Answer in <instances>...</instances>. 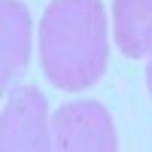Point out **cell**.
<instances>
[{"instance_id": "obj_3", "label": "cell", "mask_w": 152, "mask_h": 152, "mask_svg": "<svg viewBox=\"0 0 152 152\" xmlns=\"http://www.w3.org/2000/svg\"><path fill=\"white\" fill-rule=\"evenodd\" d=\"M0 152H52L46 97L40 88L24 85L12 91V97L6 100Z\"/></svg>"}, {"instance_id": "obj_6", "label": "cell", "mask_w": 152, "mask_h": 152, "mask_svg": "<svg viewBox=\"0 0 152 152\" xmlns=\"http://www.w3.org/2000/svg\"><path fill=\"white\" fill-rule=\"evenodd\" d=\"M149 91H152V67H149Z\"/></svg>"}, {"instance_id": "obj_4", "label": "cell", "mask_w": 152, "mask_h": 152, "mask_svg": "<svg viewBox=\"0 0 152 152\" xmlns=\"http://www.w3.org/2000/svg\"><path fill=\"white\" fill-rule=\"evenodd\" d=\"M113 34L125 58L152 52V0H113Z\"/></svg>"}, {"instance_id": "obj_5", "label": "cell", "mask_w": 152, "mask_h": 152, "mask_svg": "<svg viewBox=\"0 0 152 152\" xmlns=\"http://www.w3.org/2000/svg\"><path fill=\"white\" fill-rule=\"evenodd\" d=\"M28 12L15 0H3V82H9L28 58Z\"/></svg>"}, {"instance_id": "obj_1", "label": "cell", "mask_w": 152, "mask_h": 152, "mask_svg": "<svg viewBox=\"0 0 152 152\" xmlns=\"http://www.w3.org/2000/svg\"><path fill=\"white\" fill-rule=\"evenodd\" d=\"M107 12L100 0H52L40 21V64L49 82L82 91L107 70Z\"/></svg>"}, {"instance_id": "obj_2", "label": "cell", "mask_w": 152, "mask_h": 152, "mask_svg": "<svg viewBox=\"0 0 152 152\" xmlns=\"http://www.w3.org/2000/svg\"><path fill=\"white\" fill-rule=\"evenodd\" d=\"M55 152H116V128L97 100L64 104L55 119Z\"/></svg>"}]
</instances>
